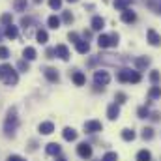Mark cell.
<instances>
[{"label":"cell","instance_id":"obj_31","mask_svg":"<svg viewBox=\"0 0 161 161\" xmlns=\"http://www.w3.org/2000/svg\"><path fill=\"white\" fill-rule=\"evenodd\" d=\"M137 116H139V118H148V116H150L148 107H146V105H144V107H139V109H137Z\"/></svg>","mask_w":161,"mask_h":161},{"label":"cell","instance_id":"obj_30","mask_svg":"<svg viewBox=\"0 0 161 161\" xmlns=\"http://www.w3.org/2000/svg\"><path fill=\"white\" fill-rule=\"evenodd\" d=\"M141 137H142L144 141H152V139H154V129H152V127H144L142 133H141Z\"/></svg>","mask_w":161,"mask_h":161},{"label":"cell","instance_id":"obj_15","mask_svg":"<svg viewBox=\"0 0 161 161\" xmlns=\"http://www.w3.org/2000/svg\"><path fill=\"white\" fill-rule=\"evenodd\" d=\"M103 26H105V19H103V17H99V15H96V17L92 19V30L101 32V30H103Z\"/></svg>","mask_w":161,"mask_h":161},{"label":"cell","instance_id":"obj_35","mask_svg":"<svg viewBox=\"0 0 161 161\" xmlns=\"http://www.w3.org/2000/svg\"><path fill=\"white\" fill-rule=\"evenodd\" d=\"M114 99H116V103H118V105H122V103H125V101H127V96H125L124 92H116V94H114Z\"/></svg>","mask_w":161,"mask_h":161},{"label":"cell","instance_id":"obj_47","mask_svg":"<svg viewBox=\"0 0 161 161\" xmlns=\"http://www.w3.org/2000/svg\"><path fill=\"white\" fill-rule=\"evenodd\" d=\"M56 161H66V159H64V158H60V159H56Z\"/></svg>","mask_w":161,"mask_h":161},{"label":"cell","instance_id":"obj_26","mask_svg":"<svg viewBox=\"0 0 161 161\" xmlns=\"http://www.w3.org/2000/svg\"><path fill=\"white\" fill-rule=\"evenodd\" d=\"M36 40L40 41L41 45H45V43L49 41V34H47V30H43V28H40V30L36 32Z\"/></svg>","mask_w":161,"mask_h":161},{"label":"cell","instance_id":"obj_18","mask_svg":"<svg viewBox=\"0 0 161 161\" xmlns=\"http://www.w3.org/2000/svg\"><path fill=\"white\" fill-rule=\"evenodd\" d=\"M150 66V58L148 56H139V58H135V68L137 69H146Z\"/></svg>","mask_w":161,"mask_h":161},{"label":"cell","instance_id":"obj_2","mask_svg":"<svg viewBox=\"0 0 161 161\" xmlns=\"http://www.w3.org/2000/svg\"><path fill=\"white\" fill-rule=\"evenodd\" d=\"M17 125H19L17 109H15V107H11V109L8 111L6 122H4V131H6V135H8V137H9V135H13V133H15V129H17Z\"/></svg>","mask_w":161,"mask_h":161},{"label":"cell","instance_id":"obj_23","mask_svg":"<svg viewBox=\"0 0 161 161\" xmlns=\"http://www.w3.org/2000/svg\"><path fill=\"white\" fill-rule=\"evenodd\" d=\"M135 137H137V133H135L133 129H129V127L122 129V139H124L125 142H131V141H135Z\"/></svg>","mask_w":161,"mask_h":161},{"label":"cell","instance_id":"obj_11","mask_svg":"<svg viewBox=\"0 0 161 161\" xmlns=\"http://www.w3.org/2000/svg\"><path fill=\"white\" fill-rule=\"evenodd\" d=\"M43 75H45V79L49 80V82H58L60 80V75H58V71L54 68H45L43 69Z\"/></svg>","mask_w":161,"mask_h":161},{"label":"cell","instance_id":"obj_6","mask_svg":"<svg viewBox=\"0 0 161 161\" xmlns=\"http://www.w3.org/2000/svg\"><path fill=\"white\" fill-rule=\"evenodd\" d=\"M84 131L86 133H99V131H103V124L99 120H86L84 122Z\"/></svg>","mask_w":161,"mask_h":161},{"label":"cell","instance_id":"obj_43","mask_svg":"<svg viewBox=\"0 0 161 161\" xmlns=\"http://www.w3.org/2000/svg\"><path fill=\"white\" fill-rule=\"evenodd\" d=\"M68 38H69V41L77 43V41H79V34H77V32H69V34H68Z\"/></svg>","mask_w":161,"mask_h":161},{"label":"cell","instance_id":"obj_28","mask_svg":"<svg viewBox=\"0 0 161 161\" xmlns=\"http://www.w3.org/2000/svg\"><path fill=\"white\" fill-rule=\"evenodd\" d=\"M137 161H152V154H150V150H139V154H137Z\"/></svg>","mask_w":161,"mask_h":161},{"label":"cell","instance_id":"obj_46","mask_svg":"<svg viewBox=\"0 0 161 161\" xmlns=\"http://www.w3.org/2000/svg\"><path fill=\"white\" fill-rule=\"evenodd\" d=\"M34 2H36V4H41V0H34Z\"/></svg>","mask_w":161,"mask_h":161},{"label":"cell","instance_id":"obj_16","mask_svg":"<svg viewBox=\"0 0 161 161\" xmlns=\"http://www.w3.org/2000/svg\"><path fill=\"white\" fill-rule=\"evenodd\" d=\"M6 38H9V40H17V36H19V28L17 26H13V23L11 25H8L6 26Z\"/></svg>","mask_w":161,"mask_h":161},{"label":"cell","instance_id":"obj_12","mask_svg":"<svg viewBox=\"0 0 161 161\" xmlns=\"http://www.w3.org/2000/svg\"><path fill=\"white\" fill-rule=\"evenodd\" d=\"M107 116H109V120H118V116H120V105L118 103H111L109 109H107Z\"/></svg>","mask_w":161,"mask_h":161},{"label":"cell","instance_id":"obj_21","mask_svg":"<svg viewBox=\"0 0 161 161\" xmlns=\"http://www.w3.org/2000/svg\"><path fill=\"white\" fill-rule=\"evenodd\" d=\"M75 49H77V53H80V54H86V53H90V43L84 41V40H79L75 43Z\"/></svg>","mask_w":161,"mask_h":161},{"label":"cell","instance_id":"obj_14","mask_svg":"<svg viewBox=\"0 0 161 161\" xmlns=\"http://www.w3.org/2000/svg\"><path fill=\"white\" fill-rule=\"evenodd\" d=\"M122 21H124V23H127V25L135 23V21H137L135 11H131V9H124V11H122Z\"/></svg>","mask_w":161,"mask_h":161},{"label":"cell","instance_id":"obj_41","mask_svg":"<svg viewBox=\"0 0 161 161\" xmlns=\"http://www.w3.org/2000/svg\"><path fill=\"white\" fill-rule=\"evenodd\" d=\"M152 122H159L161 120V113H150V116H148Z\"/></svg>","mask_w":161,"mask_h":161},{"label":"cell","instance_id":"obj_48","mask_svg":"<svg viewBox=\"0 0 161 161\" xmlns=\"http://www.w3.org/2000/svg\"><path fill=\"white\" fill-rule=\"evenodd\" d=\"M68 2H77V0H68Z\"/></svg>","mask_w":161,"mask_h":161},{"label":"cell","instance_id":"obj_29","mask_svg":"<svg viewBox=\"0 0 161 161\" xmlns=\"http://www.w3.org/2000/svg\"><path fill=\"white\" fill-rule=\"evenodd\" d=\"M47 25H49L51 28H54V30H56V28L60 26V17H56V15H51V17L47 19Z\"/></svg>","mask_w":161,"mask_h":161},{"label":"cell","instance_id":"obj_38","mask_svg":"<svg viewBox=\"0 0 161 161\" xmlns=\"http://www.w3.org/2000/svg\"><path fill=\"white\" fill-rule=\"evenodd\" d=\"M62 19H64V23H68V25H71V23H73V15H71L69 11H64Z\"/></svg>","mask_w":161,"mask_h":161},{"label":"cell","instance_id":"obj_36","mask_svg":"<svg viewBox=\"0 0 161 161\" xmlns=\"http://www.w3.org/2000/svg\"><path fill=\"white\" fill-rule=\"evenodd\" d=\"M6 58H9V49L0 45V60H6Z\"/></svg>","mask_w":161,"mask_h":161},{"label":"cell","instance_id":"obj_13","mask_svg":"<svg viewBox=\"0 0 161 161\" xmlns=\"http://www.w3.org/2000/svg\"><path fill=\"white\" fill-rule=\"evenodd\" d=\"M38 131H40L41 135H51L54 131V124L53 122H41L40 125H38Z\"/></svg>","mask_w":161,"mask_h":161},{"label":"cell","instance_id":"obj_4","mask_svg":"<svg viewBox=\"0 0 161 161\" xmlns=\"http://www.w3.org/2000/svg\"><path fill=\"white\" fill-rule=\"evenodd\" d=\"M118 41H120V36H118L116 32H113V34H99L97 45H99L101 49H107V47H116Z\"/></svg>","mask_w":161,"mask_h":161},{"label":"cell","instance_id":"obj_24","mask_svg":"<svg viewBox=\"0 0 161 161\" xmlns=\"http://www.w3.org/2000/svg\"><path fill=\"white\" fill-rule=\"evenodd\" d=\"M158 97H161V86L154 84V86L148 90V99L152 101V99H158Z\"/></svg>","mask_w":161,"mask_h":161},{"label":"cell","instance_id":"obj_34","mask_svg":"<svg viewBox=\"0 0 161 161\" xmlns=\"http://www.w3.org/2000/svg\"><path fill=\"white\" fill-rule=\"evenodd\" d=\"M159 80H161V73L159 71H156V69L150 71V82H152V84H158Z\"/></svg>","mask_w":161,"mask_h":161},{"label":"cell","instance_id":"obj_3","mask_svg":"<svg viewBox=\"0 0 161 161\" xmlns=\"http://www.w3.org/2000/svg\"><path fill=\"white\" fill-rule=\"evenodd\" d=\"M116 79L120 80V82L139 84V82L142 80V75H141L139 71H131V69H127V68H122L120 71H118V75H116Z\"/></svg>","mask_w":161,"mask_h":161},{"label":"cell","instance_id":"obj_45","mask_svg":"<svg viewBox=\"0 0 161 161\" xmlns=\"http://www.w3.org/2000/svg\"><path fill=\"white\" fill-rule=\"evenodd\" d=\"M156 13H159V15H161V4L158 6V8H156Z\"/></svg>","mask_w":161,"mask_h":161},{"label":"cell","instance_id":"obj_9","mask_svg":"<svg viewBox=\"0 0 161 161\" xmlns=\"http://www.w3.org/2000/svg\"><path fill=\"white\" fill-rule=\"evenodd\" d=\"M146 38H148V43H150L152 47H159V45H161V36L154 30V28H148Z\"/></svg>","mask_w":161,"mask_h":161},{"label":"cell","instance_id":"obj_1","mask_svg":"<svg viewBox=\"0 0 161 161\" xmlns=\"http://www.w3.org/2000/svg\"><path fill=\"white\" fill-rule=\"evenodd\" d=\"M0 79L4 80L6 86H15L17 80H19V75H17V71L9 64H2L0 66Z\"/></svg>","mask_w":161,"mask_h":161},{"label":"cell","instance_id":"obj_37","mask_svg":"<svg viewBox=\"0 0 161 161\" xmlns=\"http://www.w3.org/2000/svg\"><path fill=\"white\" fill-rule=\"evenodd\" d=\"M49 6H51V9H60L62 8V0H49Z\"/></svg>","mask_w":161,"mask_h":161},{"label":"cell","instance_id":"obj_25","mask_svg":"<svg viewBox=\"0 0 161 161\" xmlns=\"http://www.w3.org/2000/svg\"><path fill=\"white\" fill-rule=\"evenodd\" d=\"M28 0H13V9L15 11H26Z\"/></svg>","mask_w":161,"mask_h":161},{"label":"cell","instance_id":"obj_8","mask_svg":"<svg viewBox=\"0 0 161 161\" xmlns=\"http://www.w3.org/2000/svg\"><path fill=\"white\" fill-rule=\"evenodd\" d=\"M77 154L82 159H90L92 158V146L88 142H80L79 146H77Z\"/></svg>","mask_w":161,"mask_h":161},{"label":"cell","instance_id":"obj_7","mask_svg":"<svg viewBox=\"0 0 161 161\" xmlns=\"http://www.w3.org/2000/svg\"><path fill=\"white\" fill-rule=\"evenodd\" d=\"M109 80H111V75L107 73V71H94V82L97 84V86H107L109 84Z\"/></svg>","mask_w":161,"mask_h":161},{"label":"cell","instance_id":"obj_44","mask_svg":"<svg viewBox=\"0 0 161 161\" xmlns=\"http://www.w3.org/2000/svg\"><path fill=\"white\" fill-rule=\"evenodd\" d=\"M47 58H54V49H47Z\"/></svg>","mask_w":161,"mask_h":161},{"label":"cell","instance_id":"obj_33","mask_svg":"<svg viewBox=\"0 0 161 161\" xmlns=\"http://www.w3.org/2000/svg\"><path fill=\"white\" fill-rule=\"evenodd\" d=\"M101 161H118V154H116V152H107V154L101 158Z\"/></svg>","mask_w":161,"mask_h":161},{"label":"cell","instance_id":"obj_10","mask_svg":"<svg viewBox=\"0 0 161 161\" xmlns=\"http://www.w3.org/2000/svg\"><path fill=\"white\" fill-rule=\"evenodd\" d=\"M54 54H56L60 60H69V49H68L64 43H60V45L54 47Z\"/></svg>","mask_w":161,"mask_h":161},{"label":"cell","instance_id":"obj_32","mask_svg":"<svg viewBox=\"0 0 161 161\" xmlns=\"http://www.w3.org/2000/svg\"><path fill=\"white\" fill-rule=\"evenodd\" d=\"M11 21H13V19H11V13H2V15H0V23H2L4 26L11 25Z\"/></svg>","mask_w":161,"mask_h":161},{"label":"cell","instance_id":"obj_19","mask_svg":"<svg viewBox=\"0 0 161 161\" xmlns=\"http://www.w3.org/2000/svg\"><path fill=\"white\" fill-rule=\"evenodd\" d=\"M62 137L66 139V141H77V131L73 129V127H64V131H62Z\"/></svg>","mask_w":161,"mask_h":161},{"label":"cell","instance_id":"obj_27","mask_svg":"<svg viewBox=\"0 0 161 161\" xmlns=\"http://www.w3.org/2000/svg\"><path fill=\"white\" fill-rule=\"evenodd\" d=\"M131 2H133V0H114V8L120 9V11H124V9H127V8L131 6Z\"/></svg>","mask_w":161,"mask_h":161},{"label":"cell","instance_id":"obj_42","mask_svg":"<svg viewBox=\"0 0 161 161\" xmlns=\"http://www.w3.org/2000/svg\"><path fill=\"white\" fill-rule=\"evenodd\" d=\"M8 161H26V159L21 158V156H17V154H11V156H8Z\"/></svg>","mask_w":161,"mask_h":161},{"label":"cell","instance_id":"obj_5","mask_svg":"<svg viewBox=\"0 0 161 161\" xmlns=\"http://www.w3.org/2000/svg\"><path fill=\"white\" fill-rule=\"evenodd\" d=\"M97 62H103V64H109V66H122V64L127 62V58H120L116 54H99Z\"/></svg>","mask_w":161,"mask_h":161},{"label":"cell","instance_id":"obj_39","mask_svg":"<svg viewBox=\"0 0 161 161\" xmlns=\"http://www.w3.org/2000/svg\"><path fill=\"white\" fill-rule=\"evenodd\" d=\"M30 25H32V19H30V17H23V19H21V26H23L25 30H26Z\"/></svg>","mask_w":161,"mask_h":161},{"label":"cell","instance_id":"obj_22","mask_svg":"<svg viewBox=\"0 0 161 161\" xmlns=\"http://www.w3.org/2000/svg\"><path fill=\"white\" fill-rule=\"evenodd\" d=\"M71 80L75 82V86H82V84L86 82V77H84L82 71H73V73H71Z\"/></svg>","mask_w":161,"mask_h":161},{"label":"cell","instance_id":"obj_20","mask_svg":"<svg viewBox=\"0 0 161 161\" xmlns=\"http://www.w3.org/2000/svg\"><path fill=\"white\" fill-rule=\"evenodd\" d=\"M45 152H47L49 156H58V154L62 152V148H60V144H56V142H49V144L45 146Z\"/></svg>","mask_w":161,"mask_h":161},{"label":"cell","instance_id":"obj_17","mask_svg":"<svg viewBox=\"0 0 161 161\" xmlns=\"http://www.w3.org/2000/svg\"><path fill=\"white\" fill-rule=\"evenodd\" d=\"M36 56H38V53H36L34 47H25V51H23V60L30 62V60H34Z\"/></svg>","mask_w":161,"mask_h":161},{"label":"cell","instance_id":"obj_40","mask_svg":"<svg viewBox=\"0 0 161 161\" xmlns=\"http://www.w3.org/2000/svg\"><path fill=\"white\" fill-rule=\"evenodd\" d=\"M17 68H19V71H28V62H26V60H21V62L17 64Z\"/></svg>","mask_w":161,"mask_h":161}]
</instances>
